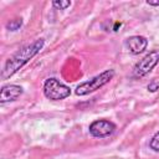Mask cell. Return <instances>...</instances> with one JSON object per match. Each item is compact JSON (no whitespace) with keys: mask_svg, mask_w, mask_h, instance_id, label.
I'll return each mask as SVG.
<instances>
[{"mask_svg":"<svg viewBox=\"0 0 159 159\" xmlns=\"http://www.w3.org/2000/svg\"><path fill=\"white\" fill-rule=\"evenodd\" d=\"M159 62V52L158 51H150L147 53L142 60H139L134 68H133V76L139 78L145 75H148Z\"/></svg>","mask_w":159,"mask_h":159,"instance_id":"277c9868","label":"cell"},{"mask_svg":"<svg viewBox=\"0 0 159 159\" xmlns=\"http://www.w3.org/2000/svg\"><path fill=\"white\" fill-rule=\"evenodd\" d=\"M22 25V21H21V19H15V20H11L10 22H7V29L9 30H11V31H16L20 26Z\"/></svg>","mask_w":159,"mask_h":159,"instance_id":"9c48e42d","label":"cell"},{"mask_svg":"<svg viewBox=\"0 0 159 159\" xmlns=\"http://www.w3.org/2000/svg\"><path fill=\"white\" fill-rule=\"evenodd\" d=\"M116 129V124L107 119H98L89 124V133L93 137L103 138L111 135Z\"/></svg>","mask_w":159,"mask_h":159,"instance_id":"5b68a950","label":"cell"},{"mask_svg":"<svg viewBox=\"0 0 159 159\" xmlns=\"http://www.w3.org/2000/svg\"><path fill=\"white\" fill-rule=\"evenodd\" d=\"M52 5L56 7V9H58V10H66L70 5H71V1H68V0H65V1H52Z\"/></svg>","mask_w":159,"mask_h":159,"instance_id":"30bf717a","label":"cell"},{"mask_svg":"<svg viewBox=\"0 0 159 159\" xmlns=\"http://www.w3.org/2000/svg\"><path fill=\"white\" fill-rule=\"evenodd\" d=\"M157 89H159V82L158 81H152L149 84H148V91H150V92H155Z\"/></svg>","mask_w":159,"mask_h":159,"instance_id":"8fae6325","label":"cell"},{"mask_svg":"<svg viewBox=\"0 0 159 159\" xmlns=\"http://www.w3.org/2000/svg\"><path fill=\"white\" fill-rule=\"evenodd\" d=\"M43 93L48 99L61 101L67 98L71 94V89L68 86L61 83L57 78H48L43 83Z\"/></svg>","mask_w":159,"mask_h":159,"instance_id":"3957f363","label":"cell"},{"mask_svg":"<svg viewBox=\"0 0 159 159\" xmlns=\"http://www.w3.org/2000/svg\"><path fill=\"white\" fill-rule=\"evenodd\" d=\"M148 5H152V6H159V1H147Z\"/></svg>","mask_w":159,"mask_h":159,"instance_id":"7c38bea8","label":"cell"},{"mask_svg":"<svg viewBox=\"0 0 159 159\" xmlns=\"http://www.w3.org/2000/svg\"><path fill=\"white\" fill-rule=\"evenodd\" d=\"M149 147H150V149H153L154 152H159V132H157V133L152 137V139H150V142H149Z\"/></svg>","mask_w":159,"mask_h":159,"instance_id":"ba28073f","label":"cell"},{"mask_svg":"<svg viewBox=\"0 0 159 159\" xmlns=\"http://www.w3.org/2000/svg\"><path fill=\"white\" fill-rule=\"evenodd\" d=\"M43 39H39L24 47H21L20 50H17L4 65L2 71H1V78L2 80H7L9 77H11L12 75H15L24 65H26L34 56H36L40 50L43 47Z\"/></svg>","mask_w":159,"mask_h":159,"instance_id":"6da1fadb","label":"cell"},{"mask_svg":"<svg viewBox=\"0 0 159 159\" xmlns=\"http://www.w3.org/2000/svg\"><path fill=\"white\" fill-rule=\"evenodd\" d=\"M24 89L21 86L17 84H6L1 88L0 92V102L1 103H6V102H11L15 101L16 98H19L22 94Z\"/></svg>","mask_w":159,"mask_h":159,"instance_id":"8992f818","label":"cell"},{"mask_svg":"<svg viewBox=\"0 0 159 159\" xmlns=\"http://www.w3.org/2000/svg\"><path fill=\"white\" fill-rule=\"evenodd\" d=\"M125 45L128 47V50L134 53V55H138V53H142L147 46H148V40L144 37V36H139V35H135V36H130L125 41Z\"/></svg>","mask_w":159,"mask_h":159,"instance_id":"52a82bcc","label":"cell"},{"mask_svg":"<svg viewBox=\"0 0 159 159\" xmlns=\"http://www.w3.org/2000/svg\"><path fill=\"white\" fill-rule=\"evenodd\" d=\"M113 76H114L113 70H106L102 73L91 78L89 81H86V82H82L81 84H78L75 92L77 96H86L88 93H92V92L99 89L101 87H103L104 84H107L113 78Z\"/></svg>","mask_w":159,"mask_h":159,"instance_id":"7a4b0ae2","label":"cell"}]
</instances>
